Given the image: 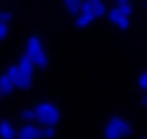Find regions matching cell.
I'll use <instances>...</instances> for the list:
<instances>
[{"instance_id":"obj_15","label":"cell","mask_w":147,"mask_h":139,"mask_svg":"<svg viewBox=\"0 0 147 139\" xmlns=\"http://www.w3.org/2000/svg\"><path fill=\"white\" fill-rule=\"evenodd\" d=\"M57 132L53 129V125H46V129L45 130H41V137H53Z\"/></svg>"},{"instance_id":"obj_13","label":"cell","mask_w":147,"mask_h":139,"mask_svg":"<svg viewBox=\"0 0 147 139\" xmlns=\"http://www.w3.org/2000/svg\"><path fill=\"white\" fill-rule=\"evenodd\" d=\"M92 19H94V18H90V16L80 14V16H78V19H76V27H78V28H87V27L92 23Z\"/></svg>"},{"instance_id":"obj_17","label":"cell","mask_w":147,"mask_h":139,"mask_svg":"<svg viewBox=\"0 0 147 139\" xmlns=\"http://www.w3.org/2000/svg\"><path fill=\"white\" fill-rule=\"evenodd\" d=\"M22 116H23L25 120H30V122L36 120V113H34V109H23V111H22Z\"/></svg>"},{"instance_id":"obj_4","label":"cell","mask_w":147,"mask_h":139,"mask_svg":"<svg viewBox=\"0 0 147 139\" xmlns=\"http://www.w3.org/2000/svg\"><path fill=\"white\" fill-rule=\"evenodd\" d=\"M16 137H20V139H37V137H41V129H37L36 125H25L20 132H16Z\"/></svg>"},{"instance_id":"obj_25","label":"cell","mask_w":147,"mask_h":139,"mask_svg":"<svg viewBox=\"0 0 147 139\" xmlns=\"http://www.w3.org/2000/svg\"><path fill=\"white\" fill-rule=\"evenodd\" d=\"M145 7H147V2H145Z\"/></svg>"},{"instance_id":"obj_9","label":"cell","mask_w":147,"mask_h":139,"mask_svg":"<svg viewBox=\"0 0 147 139\" xmlns=\"http://www.w3.org/2000/svg\"><path fill=\"white\" fill-rule=\"evenodd\" d=\"M64 5L67 9L69 14H80V5H82V0H64Z\"/></svg>"},{"instance_id":"obj_3","label":"cell","mask_w":147,"mask_h":139,"mask_svg":"<svg viewBox=\"0 0 147 139\" xmlns=\"http://www.w3.org/2000/svg\"><path fill=\"white\" fill-rule=\"evenodd\" d=\"M13 84H14V88H22V90H27L30 88V84H32V76H25L23 72H16L14 76L11 78Z\"/></svg>"},{"instance_id":"obj_23","label":"cell","mask_w":147,"mask_h":139,"mask_svg":"<svg viewBox=\"0 0 147 139\" xmlns=\"http://www.w3.org/2000/svg\"><path fill=\"white\" fill-rule=\"evenodd\" d=\"M122 2H129V0H117V4H122Z\"/></svg>"},{"instance_id":"obj_2","label":"cell","mask_w":147,"mask_h":139,"mask_svg":"<svg viewBox=\"0 0 147 139\" xmlns=\"http://www.w3.org/2000/svg\"><path fill=\"white\" fill-rule=\"evenodd\" d=\"M36 120L45 125H57L60 122V109L51 102H39L36 106Z\"/></svg>"},{"instance_id":"obj_12","label":"cell","mask_w":147,"mask_h":139,"mask_svg":"<svg viewBox=\"0 0 147 139\" xmlns=\"http://www.w3.org/2000/svg\"><path fill=\"white\" fill-rule=\"evenodd\" d=\"M121 18H124V14L119 11V7H113V9H110V13H108V19H110V23H113V25H117V21L121 19ZM128 18V16H126Z\"/></svg>"},{"instance_id":"obj_7","label":"cell","mask_w":147,"mask_h":139,"mask_svg":"<svg viewBox=\"0 0 147 139\" xmlns=\"http://www.w3.org/2000/svg\"><path fill=\"white\" fill-rule=\"evenodd\" d=\"M0 137H4V139H14L16 137V130L13 129V125L9 122H0Z\"/></svg>"},{"instance_id":"obj_18","label":"cell","mask_w":147,"mask_h":139,"mask_svg":"<svg viewBox=\"0 0 147 139\" xmlns=\"http://www.w3.org/2000/svg\"><path fill=\"white\" fill-rule=\"evenodd\" d=\"M117 27H119L121 30H128V28H129V18H126V16L121 18V19L117 21Z\"/></svg>"},{"instance_id":"obj_10","label":"cell","mask_w":147,"mask_h":139,"mask_svg":"<svg viewBox=\"0 0 147 139\" xmlns=\"http://www.w3.org/2000/svg\"><path fill=\"white\" fill-rule=\"evenodd\" d=\"M32 60H34V65L39 67V69H46V67H48V57H46L45 49L41 51V53H37V55H36Z\"/></svg>"},{"instance_id":"obj_11","label":"cell","mask_w":147,"mask_h":139,"mask_svg":"<svg viewBox=\"0 0 147 139\" xmlns=\"http://www.w3.org/2000/svg\"><path fill=\"white\" fill-rule=\"evenodd\" d=\"M92 13H94V18H101V16L107 14V7H105V4L101 2V0L92 2Z\"/></svg>"},{"instance_id":"obj_5","label":"cell","mask_w":147,"mask_h":139,"mask_svg":"<svg viewBox=\"0 0 147 139\" xmlns=\"http://www.w3.org/2000/svg\"><path fill=\"white\" fill-rule=\"evenodd\" d=\"M41 51H43V42H41V39L37 35H32L28 39V42H27V55L30 58H34Z\"/></svg>"},{"instance_id":"obj_21","label":"cell","mask_w":147,"mask_h":139,"mask_svg":"<svg viewBox=\"0 0 147 139\" xmlns=\"http://www.w3.org/2000/svg\"><path fill=\"white\" fill-rule=\"evenodd\" d=\"M18 70H20V69H18V65H11V67H9V70H7V76H9V78H13Z\"/></svg>"},{"instance_id":"obj_22","label":"cell","mask_w":147,"mask_h":139,"mask_svg":"<svg viewBox=\"0 0 147 139\" xmlns=\"http://www.w3.org/2000/svg\"><path fill=\"white\" fill-rule=\"evenodd\" d=\"M142 102H144V106H147V90H145V95H144V99H142Z\"/></svg>"},{"instance_id":"obj_6","label":"cell","mask_w":147,"mask_h":139,"mask_svg":"<svg viewBox=\"0 0 147 139\" xmlns=\"http://www.w3.org/2000/svg\"><path fill=\"white\" fill-rule=\"evenodd\" d=\"M18 69H20V72H23L25 76H32L34 74V69H36V65H34V60L30 58L27 53L20 58V63H18Z\"/></svg>"},{"instance_id":"obj_24","label":"cell","mask_w":147,"mask_h":139,"mask_svg":"<svg viewBox=\"0 0 147 139\" xmlns=\"http://www.w3.org/2000/svg\"><path fill=\"white\" fill-rule=\"evenodd\" d=\"M89 2H98V0H89Z\"/></svg>"},{"instance_id":"obj_20","label":"cell","mask_w":147,"mask_h":139,"mask_svg":"<svg viewBox=\"0 0 147 139\" xmlns=\"http://www.w3.org/2000/svg\"><path fill=\"white\" fill-rule=\"evenodd\" d=\"M11 19H13V14L11 13H7V11H2V13H0V21L7 23V21H11Z\"/></svg>"},{"instance_id":"obj_1","label":"cell","mask_w":147,"mask_h":139,"mask_svg":"<svg viewBox=\"0 0 147 139\" xmlns=\"http://www.w3.org/2000/svg\"><path fill=\"white\" fill-rule=\"evenodd\" d=\"M103 134L107 139H121V137H126L131 134V125L122 116H112L107 127H105Z\"/></svg>"},{"instance_id":"obj_8","label":"cell","mask_w":147,"mask_h":139,"mask_svg":"<svg viewBox=\"0 0 147 139\" xmlns=\"http://www.w3.org/2000/svg\"><path fill=\"white\" fill-rule=\"evenodd\" d=\"M14 90V84L11 81V78L7 76H0V93H4V95H9V93H13Z\"/></svg>"},{"instance_id":"obj_19","label":"cell","mask_w":147,"mask_h":139,"mask_svg":"<svg viewBox=\"0 0 147 139\" xmlns=\"http://www.w3.org/2000/svg\"><path fill=\"white\" fill-rule=\"evenodd\" d=\"M9 34V28H7V23H4V21H0V41H4Z\"/></svg>"},{"instance_id":"obj_14","label":"cell","mask_w":147,"mask_h":139,"mask_svg":"<svg viewBox=\"0 0 147 139\" xmlns=\"http://www.w3.org/2000/svg\"><path fill=\"white\" fill-rule=\"evenodd\" d=\"M117 7H119L121 13H122L124 16H128V18L133 14V7H131V4H129V2H122V4H119Z\"/></svg>"},{"instance_id":"obj_16","label":"cell","mask_w":147,"mask_h":139,"mask_svg":"<svg viewBox=\"0 0 147 139\" xmlns=\"http://www.w3.org/2000/svg\"><path fill=\"white\" fill-rule=\"evenodd\" d=\"M138 86L142 90H147V70H144L140 76H138Z\"/></svg>"}]
</instances>
